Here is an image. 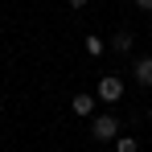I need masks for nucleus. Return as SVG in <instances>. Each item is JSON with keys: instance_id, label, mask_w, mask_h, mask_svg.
Returning <instances> with one entry per match:
<instances>
[{"instance_id": "obj_1", "label": "nucleus", "mask_w": 152, "mask_h": 152, "mask_svg": "<svg viewBox=\"0 0 152 152\" xmlns=\"http://www.w3.org/2000/svg\"><path fill=\"white\" fill-rule=\"evenodd\" d=\"M91 136H95L99 144H111V140L119 136V119H115V115H95V119H91Z\"/></svg>"}, {"instance_id": "obj_2", "label": "nucleus", "mask_w": 152, "mask_h": 152, "mask_svg": "<svg viewBox=\"0 0 152 152\" xmlns=\"http://www.w3.org/2000/svg\"><path fill=\"white\" fill-rule=\"evenodd\" d=\"M103 103H119L124 99V78H115V74H103L99 78V91H95Z\"/></svg>"}, {"instance_id": "obj_3", "label": "nucleus", "mask_w": 152, "mask_h": 152, "mask_svg": "<svg viewBox=\"0 0 152 152\" xmlns=\"http://www.w3.org/2000/svg\"><path fill=\"white\" fill-rule=\"evenodd\" d=\"M95 103H99V95H74V99H70V111H74L78 119H86V115L95 111Z\"/></svg>"}, {"instance_id": "obj_4", "label": "nucleus", "mask_w": 152, "mask_h": 152, "mask_svg": "<svg viewBox=\"0 0 152 152\" xmlns=\"http://www.w3.org/2000/svg\"><path fill=\"white\" fill-rule=\"evenodd\" d=\"M132 78H136L140 86H152V58H136V62H132Z\"/></svg>"}, {"instance_id": "obj_5", "label": "nucleus", "mask_w": 152, "mask_h": 152, "mask_svg": "<svg viewBox=\"0 0 152 152\" xmlns=\"http://www.w3.org/2000/svg\"><path fill=\"white\" fill-rule=\"evenodd\" d=\"M132 41H136V37H132L127 29H119V33L111 37V50H115V53H132Z\"/></svg>"}, {"instance_id": "obj_6", "label": "nucleus", "mask_w": 152, "mask_h": 152, "mask_svg": "<svg viewBox=\"0 0 152 152\" xmlns=\"http://www.w3.org/2000/svg\"><path fill=\"white\" fill-rule=\"evenodd\" d=\"M115 152H140V144H136L132 136H119V140H115Z\"/></svg>"}, {"instance_id": "obj_7", "label": "nucleus", "mask_w": 152, "mask_h": 152, "mask_svg": "<svg viewBox=\"0 0 152 152\" xmlns=\"http://www.w3.org/2000/svg\"><path fill=\"white\" fill-rule=\"evenodd\" d=\"M86 50H91V53H103V37H86Z\"/></svg>"}, {"instance_id": "obj_8", "label": "nucleus", "mask_w": 152, "mask_h": 152, "mask_svg": "<svg viewBox=\"0 0 152 152\" xmlns=\"http://www.w3.org/2000/svg\"><path fill=\"white\" fill-rule=\"evenodd\" d=\"M66 4H70L74 12H78V8H86V0H66Z\"/></svg>"}, {"instance_id": "obj_9", "label": "nucleus", "mask_w": 152, "mask_h": 152, "mask_svg": "<svg viewBox=\"0 0 152 152\" xmlns=\"http://www.w3.org/2000/svg\"><path fill=\"white\" fill-rule=\"evenodd\" d=\"M136 8H144V12H152V0H136Z\"/></svg>"}]
</instances>
